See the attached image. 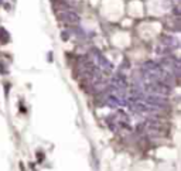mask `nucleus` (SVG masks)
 Segmentation results:
<instances>
[{
	"label": "nucleus",
	"instance_id": "obj_1",
	"mask_svg": "<svg viewBox=\"0 0 181 171\" xmlns=\"http://www.w3.org/2000/svg\"><path fill=\"white\" fill-rule=\"evenodd\" d=\"M88 61L91 62V64H92V65L95 66L96 69H99L102 74H111L112 69H113L112 64L107 61L106 57L100 54V51H99V50H96V48L89 50V52H88Z\"/></svg>",
	"mask_w": 181,
	"mask_h": 171
},
{
	"label": "nucleus",
	"instance_id": "obj_2",
	"mask_svg": "<svg viewBox=\"0 0 181 171\" xmlns=\"http://www.w3.org/2000/svg\"><path fill=\"white\" fill-rule=\"evenodd\" d=\"M57 14H58V17L61 18L64 23H67L68 26H78V24H79V16H78L74 10L59 11Z\"/></svg>",
	"mask_w": 181,
	"mask_h": 171
},
{
	"label": "nucleus",
	"instance_id": "obj_3",
	"mask_svg": "<svg viewBox=\"0 0 181 171\" xmlns=\"http://www.w3.org/2000/svg\"><path fill=\"white\" fill-rule=\"evenodd\" d=\"M160 44H163L164 47H167L171 51V50L178 47V40L177 38H174V37H171V36H164L161 38V43Z\"/></svg>",
	"mask_w": 181,
	"mask_h": 171
},
{
	"label": "nucleus",
	"instance_id": "obj_4",
	"mask_svg": "<svg viewBox=\"0 0 181 171\" xmlns=\"http://www.w3.org/2000/svg\"><path fill=\"white\" fill-rule=\"evenodd\" d=\"M0 37H2V41H3V44H7L9 34H7V31H6L4 28H0Z\"/></svg>",
	"mask_w": 181,
	"mask_h": 171
}]
</instances>
